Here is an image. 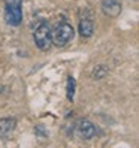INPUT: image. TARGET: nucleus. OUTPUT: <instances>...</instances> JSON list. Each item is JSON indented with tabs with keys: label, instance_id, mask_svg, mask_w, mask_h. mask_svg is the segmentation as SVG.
<instances>
[{
	"label": "nucleus",
	"instance_id": "f257e3e1",
	"mask_svg": "<svg viewBox=\"0 0 139 148\" xmlns=\"http://www.w3.org/2000/svg\"><path fill=\"white\" fill-rule=\"evenodd\" d=\"M75 36V30L69 23H58L54 30H51V40L57 47H66Z\"/></svg>",
	"mask_w": 139,
	"mask_h": 148
},
{
	"label": "nucleus",
	"instance_id": "f03ea898",
	"mask_svg": "<svg viewBox=\"0 0 139 148\" xmlns=\"http://www.w3.org/2000/svg\"><path fill=\"white\" fill-rule=\"evenodd\" d=\"M33 39H34V43H36V47L39 49H42V51L49 49L51 43H53V40H51V27L45 20L39 21V24L34 27Z\"/></svg>",
	"mask_w": 139,
	"mask_h": 148
},
{
	"label": "nucleus",
	"instance_id": "7ed1b4c3",
	"mask_svg": "<svg viewBox=\"0 0 139 148\" xmlns=\"http://www.w3.org/2000/svg\"><path fill=\"white\" fill-rule=\"evenodd\" d=\"M5 20L9 25H20L23 21L21 0H9L5 6Z\"/></svg>",
	"mask_w": 139,
	"mask_h": 148
},
{
	"label": "nucleus",
	"instance_id": "20e7f679",
	"mask_svg": "<svg viewBox=\"0 0 139 148\" xmlns=\"http://www.w3.org/2000/svg\"><path fill=\"white\" fill-rule=\"evenodd\" d=\"M102 11L111 18H117L121 12V2L120 0H102Z\"/></svg>",
	"mask_w": 139,
	"mask_h": 148
},
{
	"label": "nucleus",
	"instance_id": "39448f33",
	"mask_svg": "<svg viewBox=\"0 0 139 148\" xmlns=\"http://www.w3.org/2000/svg\"><path fill=\"white\" fill-rule=\"evenodd\" d=\"M78 132H79V135L84 139H91V138H94V135H96V127H94V124L91 123V121L81 120L79 123H78Z\"/></svg>",
	"mask_w": 139,
	"mask_h": 148
},
{
	"label": "nucleus",
	"instance_id": "423d86ee",
	"mask_svg": "<svg viewBox=\"0 0 139 148\" xmlns=\"http://www.w3.org/2000/svg\"><path fill=\"white\" fill-rule=\"evenodd\" d=\"M16 126V121L14 118H2L0 120V136L2 138H8Z\"/></svg>",
	"mask_w": 139,
	"mask_h": 148
},
{
	"label": "nucleus",
	"instance_id": "0eeeda50",
	"mask_svg": "<svg viewBox=\"0 0 139 148\" xmlns=\"http://www.w3.org/2000/svg\"><path fill=\"white\" fill-rule=\"evenodd\" d=\"M94 32V24L90 18H82L79 21V34L84 38H90Z\"/></svg>",
	"mask_w": 139,
	"mask_h": 148
},
{
	"label": "nucleus",
	"instance_id": "6e6552de",
	"mask_svg": "<svg viewBox=\"0 0 139 148\" xmlns=\"http://www.w3.org/2000/svg\"><path fill=\"white\" fill-rule=\"evenodd\" d=\"M66 96L69 100H73V96H75V79L72 76L67 78V82H66Z\"/></svg>",
	"mask_w": 139,
	"mask_h": 148
}]
</instances>
